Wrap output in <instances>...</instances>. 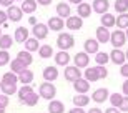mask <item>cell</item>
Here are the masks:
<instances>
[{
	"mask_svg": "<svg viewBox=\"0 0 128 113\" xmlns=\"http://www.w3.org/2000/svg\"><path fill=\"white\" fill-rule=\"evenodd\" d=\"M37 0H24L22 2V12L24 14H35V10H37Z\"/></svg>",
	"mask_w": 128,
	"mask_h": 113,
	"instance_id": "25",
	"label": "cell"
},
{
	"mask_svg": "<svg viewBox=\"0 0 128 113\" xmlns=\"http://www.w3.org/2000/svg\"><path fill=\"white\" fill-rule=\"evenodd\" d=\"M73 88H75L76 93H88L90 92V82L86 78H78V80L73 82Z\"/></svg>",
	"mask_w": 128,
	"mask_h": 113,
	"instance_id": "11",
	"label": "cell"
},
{
	"mask_svg": "<svg viewBox=\"0 0 128 113\" xmlns=\"http://www.w3.org/2000/svg\"><path fill=\"white\" fill-rule=\"evenodd\" d=\"M118 110H120V112H123V113H128V95H125V96H123V100H122Z\"/></svg>",
	"mask_w": 128,
	"mask_h": 113,
	"instance_id": "42",
	"label": "cell"
},
{
	"mask_svg": "<svg viewBox=\"0 0 128 113\" xmlns=\"http://www.w3.org/2000/svg\"><path fill=\"white\" fill-rule=\"evenodd\" d=\"M115 22H116V17H115L113 14H103L102 15V27H106V28H110V27H115Z\"/></svg>",
	"mask_w": 128,
	"mask_h": 113,
	"instance_id": "27",
	"label": "cell"
},
{
	"mask_svg": "<svg viewBox=\"0 0 128 113\" xmlns=\"http://www.w3.org/2000/svg\"><path fill=\"white\" fill-rule=\"evenodd\" d=\"M103 113H122L118 108H115V106H110V108H106V112H103Z\"/></svg>",
	"mask_w": 128,
	"mask_h": 113,
	"instance_id": "49",
	"label": "cell"
},
{
	"mask_svg": "<svg viewBox=\"0 0 128 113\" xmlns=\"http://www.w3.org/2000/svg\"><path fill=\"white\" fill-rule=\"evenodd\" d=\"M83 48H85V52L90 55V53H96L100 52V43L96 42V38H86L85 43H83Z\"/></svg>",
	"mask_w": 128,
	"mask_h": 113,
	"instance_id": "17",
	"label": "cell"
},
{
	"mask_svg": "<svg viewBox=\"0 0 128 113\" xmlns=\"http://www.w3.org/2000/svg\"><path fill=\"white\" fill-rule=\"evenodd\" d=\"M68 113H86V112L83 108H80V106H75V108H72Z\"/></svg>",
	"mask_w": 128,
	"mask_h": 113,
	"instance_id": "48",
	"label": "cell"
},
{
	"mask_svg": "<svg viewBox=\"0 0 128 113\" xmlns=\"http://www.w3.org/2000/svg\"><path fill=\"white\" fill-rule=\"evenodd\" d=\"M108 55H110V60L113 62L115 65H123L125 62H126V58H125V52L122 50V48H113Z\"/></svg>",
	"mask_w": 128,
	"mask_h": 113,
	"instance_id": "9",
	"label": "cell"
},
{
	"mask_svg": "<svg viewBox=\"0 0 128 113\" xmlns=\"http://www.w3.org/2000/svg\"><path fill=\"white\" fill-rule=\"evenodd\" d=\"M95 68H96V72H98L100 80H103V78L108 76V70H106V66H105V65H98V66H95Z\"/></svg>",
	"mask_w": 128,
	"mask_h": 113,
	"instance_id": "41",
	"label": "cell"
},
{
	"mask_svg": "<svg viewBox=\"0 0 128 113\" xmlns=\"http://www.w3.org/2000/svg\"><path fill=\"white\" fill-rule=\"evenodd\" d=\"M8 103H10V100H8V95H5V93H0V105L2 106H8Z\"/></svg>",
	"mask_w": 128,
	"mask_h": 113,
	"instance_id": "43",
	"label": "cell"
},
{
	"mask_svg": "<svg viewBox=\"0 0 128 113\" xmlns=\"http://www.w3.org/2000/svg\"><path fill=\"white\" fill-rule=\"evenodd\" d=\"M110 8V4L108 0H93V4H92V10H95L96 14H106Z\"/></svg>",
	"mask_w": 128,
	"mask_h": 113,
	"instance_id": "13",
	"label": "cell"
},
{
	"mask_svg": "<svg viewBox=\"0 0 128 113\" xmlns=\"http://www.w3.org/2000/svg\"><path fill=\"white\" fill-rule=\"evenodd\" d=\"M0 113H5V106H2V105H0Z\"/></svg>",
	"mask_w": 128,
	"mask_h": 113,
	"instance_id": "54",
	"label": "cell"
},
{
	"mask_svg": "<svg viewBox=\"0 0 128 113\" xmlns=\"http://www.w3.org/2000/svg\"><path fill=\"white\" fill-rule=\"evenodd\" d=\"M38 95H40V98L48 100V102L55 98L57 88H55L53 82H43V83H40V86H38Z\"/></svg>",
	"mask_w": 128,
	"mask_h": 113,
	"instance_id": "1",
	"label": "cell"
},
{
	"mask_svg": "<svg viewBox=\"0 0 128 113\" xmlns=\"http://www.w3.org/2000/svg\"><path fill=\"white\" fill-rule=\"evenodd\" d=\"M122 100H123V95H122V93H112V95H110V103H112V106H115V108H118V106H120Z\"/></svg>",
	"mask_w": 128,
	"mask_h": 113,
	"instance_id": "38",
	"label": "cell"
},
{
	"mask_svg": "<svg viewBox=\"0 0 128 113\" xmlns=\"http://www.w3.org/2000/svg\"><path fill=\"white\" fill-rule=\"evenodd\" d=\"M125 58H126V62H128V50L125 52Z\"/></svg>",
	"mask_w": 128,
	"mask_h": 113,
	"instance_id": "55",
	"label": "cell"
},
{
	"mask_svg": "<svg viewBox=\"0 0 128 113\" xmlns=\"http://www.w3.org/2000/svg\"><path fill=\"white\" fill-rule=\"evenodd\" d=\"M32 32H33V37L37 38V40H43V38H47L48 32H50V28L47 27V24H35L32 27Z\"/></svg>",
	"mask_w": 128,
	"mask_h": 113,
	"instance_id": "4",
	"label": "cell"
},
{
	"mask_svg": "<svg viewBox=\"0 0 128 113\" xmlns=\"http://www.w3.org/2000/svg\"><path fill=\"white\" fill-rule=\"evenodd\" d=\"M110 96V92L106 88H96L93 93H92V100L95 103H105Z\"/></svg>",
	"mask_w": 128,
	"mask_h": 113,
	"instance_id": "10",
	"label": "cell"
},
{
	"mask_svg": "<svg viewBox=\"0 0 128 113\" xmlns=\"http://www.w3.org/2000/svg\"><path fill=\"white\" fill-rule=\"evenodd\" d=\"M15 0H0V5L2 7H10V5H14Z\"/></svg>",
	"mask_w": 128,
	"mask_h": 113,
	"instance_id": "46",
	"label": "cell"
},
{
	"mask_svg": "<svg viewBox=\"0 0 128 113\" xmlns=\"http://www.w3.org/2000/svg\"><path fill=\"white\" fill-rule=\"evenodd\" d=\"M10 63V53L8 50H0V66H5Z\"/></svg>",
	"mask_w": 128,
	"mask_h": 113,
	"instance_id": "39",
	"label": "cell"
},
{
	"mask_svg": "<svg viewBox=\"0 0 128 113\" xmlns=\"http://www.w3.org/2000/svg\"><path fill=\"white\" fill-rule=\"evenodd\" d=\"M110 42L113 45V48H122L126 43V35H125L123 30H113V32L110 33Z\"/></svg>",
	"mask_w": 128,
	"mask_h": 113,
	"instance_id": "3",
	"label": "cell"
},
{
	"mask_svg": "<svg viewBox=\"0 0 128 113\" xmlns=\"http://www.w3.org/2000/svg\"><path fill=\"white\" fill-rule=\"evenodd\" d=\"M38 55L40 58H52L53 56V47L52 45H42V47H38Z\"/></svg>",
	"mask_w": 128,
	"mask_h": 113,
	"instance_id": "29",
	"label": "cell"
},
{
	"mask_svg": "<svg viewBox=\"0 0 128 113\" xmlns=\"http://www.w3.org/2000/svg\"><path fill=\"white\" fill-rule=\"evenodd\" d=\"M48 112L50 113H65V105L60 102V100H50L48 103Z\"/></svg>",
	"mask_w": 128,
	"mask_h": 113,
	"instance_id": "24",
	"label": "cell"
},
{
	"mask_svg": "<svg viewBox=\"0 0 128 113\" xmlns=\"http://www.w3.org/2000/svg\"><path fill=\"white\" fill-rule=\"evenodd\" d=\"M83 0H70V4H75V5H78V4H82Z\"/></svg>",
	"mask_w": 128,
	"mask_h": 113,
	"instance_id": "53",
	"label": "cell"
},
{
	"mask_svg": "<svg viewBox=\"0 0 128 113\" xmlns=\"http://www.w3.org/2000/svg\"><path fill=\"white\" fill-rule=\"evenodd\" d=\"M25 68H27V65H24V63H22L18 58L10 60V72H14V73H17V75H18L20 72H24Z\"/></svg>",
	"mask_w": 128,
	"mask_h": 113,
	"instance_id": "32",
	"label": "cell"
},
{
	"mask_svg": "<svg viewBox=\"0 0 128 113\" xmlns=\"http://www.w3.org/2000/svg\"><path fill=\"white\" fill-rule=\"evenodd\" d=\"M73 63L78 68H86L88 63H90V55L86 52H78L75 56H73Z\"/></svg>",
	"mask_w": 128,
	"mask_h": 113,
	"instance_id": "7",
	"label": "cell"
},
{
	"mask_svg": "<svg viewBox=\"0 0 128 113\" xmlns=\"http://www.w3.org/2000/svg\"><path fill=\"white\" fill-rule=\"evenodd\" d=\"M57 47L60 50H70V48L75 47V38L72 33L66 32H60V35L57 37Z\"/></svg>",
	"mask_w": 128,
	"mask_h": 113,
	"instance_id": "2",
	"label": "cell"
},
{
	"mask_svg": "<svg viewBox=\"0 0 128 113\" xmlns=\"http://www.w3.org/2000/svg\"><path fill=\"white\" fill-rule=\"evenodd\" d=\"M28 38V28L27 27H17L14 33V40H17V43H24Z\"/></svg>",
	"mask_w": 128,
	"mask_h": 113,
	"instance_id": "21",
	"label": "cell"
},
{
	"mask_svg": "<svg viewBox=\"0 0 128 113\" xmlns=\"http://www.w3.org/2000/svg\"><path fill=\"white\" fill-rule=\"evenodd\" d=\"M38 100H40V95L33 92V93H30L28 96H27V98H25L24 102H22V103L27 105V106H35V105L38 103Z\"/></svg>",
	"mask_w": 128,
	"mask_h": 113,
	"instance_id": "36",
	"label": "cell"
},
{
	"mask_svg": "<svg viewBox=\"0 0 128 113\" xmlns=\"http://www.w3.org/2000/svg\"><path fill=\"white\" fill-rule=\"evenodd\" d=\"M76 14L80 18H88L92 15V5L86 4V2H82V4L76 5Z\"/></svg>",
	"mask_w": 128,
	"mask_h": 113,
	"instance_id": "16",
	"label": "cell"
},
{
	"mask_svg": "<svg viewBox=\"0 0 128 113\" xmlns=\"http://www.w3.org/2000/svg\"><path fill=\"white\" fill-rule=\"evenodd\" d=\"M17 76H18V82L22 85H30L33 82V72L28 70V68H25L24 72H20Z\"/></svg>",
	"mask_w": 128,
	"mask_h": 113,
	"instance_id": "23",
	"label": "cell"
},
{
	"mask_svg": "<svg viewBox=\"0 0 128 113\" xmlns=\"http://www.w3.org/2000/svg\"><path fill=\"white\" fill-rule=\"evenodd\" d=\"M2 80L8 82V83H17V82H18V76H17V73H14V72H8V73H4Z\"/></svg>",
	"mask_w": 128,
	"mask_h": 113,
	"instance_id": "40",
	"label": "cell"
},
{
	"mask_svg": "<svg viewBox=\"0 0 128 113\" xmlns=\"http://www.w3.org/2000/svg\"><path fill=\"white\" fill-rule=\"evenodd\" d=\"M86 113H103V112H102V110H100L98 106H96V108H90V110H88Z\"/></svg>",
	"mask_w": 128,
	"mask_h": 113,
	"instance_id": "51",
	"label": "cell"
},
{
	"mask_svg": "<svg viewBox=\"0 0 128 113\" xmlns=\"http://www.w3.org/2000/svg\"><path fill=\"white\" fill-rule=\"evenodd\" d=\"M122 92H123V95H128V78L123 82V85H122Z\"/></svg>",
	"mask_w": 128,
	"mask_h": 113,
	"instance_id": "47",
	"label": "cell"
},
{
	"mask_svg": "<svg viewBox=\"0 0 128 113\" xmlns=\"http://www.w3.org/2000/svg\"><path fill=\"white\" fill-rule=\"evenodd\" d=\"M120 75L128 78V62H125L123 65H120Z\"/></svg>",
	"mask_w": 128,
	"mask_h": 113,
	"instance_id": "44",
	"label": "cell"
},
{
	"mask_svg": "<svg viewBox=\"0 0 128 113\" xmlns=\"http://www.w3.org/2000/svg\"><path fill=\"white\" fill-rule=\"evenodd\" d=\"M30 93H33V88L30 86V85H24L20 90H17V96H18V100L20 102H24L27 96H28Z\"/></svg>",
	"mask_w": 128,
	"mask_h": 113,
	"instance_id": "34",
	"label": "cell"
},
{
	"mask_svg": "<svg viewBox=\"0 0 128 113\" xmlns=\"http://www.w3.org/2000/svg\"><path fill=\"white\" fill-rule=\"evenodd\" d=\"M47 27L53 32H62L63 28H65V18H60V17H50L47 22Z\"/></svg>",
	"mask_w": 128,
	"mask_h": 113,
	"instance_id": "6",
	"label": "cell"
},
{
	"mask_svg": "<svg viewBox=\"0 0 128 113\" xmlns=\"http://www.w3.org/2000/svg\"><path fill=\"white\" fill-rule=\"evenodd\" d=\"M90 96L86 93H78L73 96V105L75 106H80V108H83V106H88V103H90Z\"/></svg>",
	"mask_w": 128,
	"mask_h": 113,
	"instance_id": "20",
	"label": "cell"
},
{
	"mask_svg": "<svg viewBox=\"0 0 128 113\" xmlns=\"http://www.w3.org/2000/svg\"><path fill=\"white\" fill-rule=\"evenodd\" d=\"M85 78L88 82H96V80H100V76H98V72H96V68L95 66H86L85 68Z\"/></svg>",
	"mask_w": 128,
	"mask_h": 113,
	"instance_id": "30",
	"label": "cell"
},
{
	"mask_svg": "<svg viewBox=\"0 0 128 113\" xmlns=\"http://www.w3.org/2000/svg\"><path fill=\"white\" fill-rule=\"evenodd\" d=\"M115 27H118L120 30L128 27V14H118L116 17V22H115Z\"/></svg>",
	"mask_w": 128,
	"mask_h": 113,
	"instance_id": "35",
	"label": "cell"
},
{
	"mask_svg": "<svg viewBox=\"0 0 128 113\" xmlns=\"http://www.w3.org/2000/svg\"><path fill=\"white\" fill-rule=\"evenodd\" d=\"M0 93L5 95H15L17 93V83H8V82H0Z\"/></svg>",
	"mask_w": 128,
	"mask_h": 113,
	"instance_id": "19",
	"label": "cell"
},
{
	"mask_svg": "<svg viewBox=\"0 0 128 113\" xmlns=\"http://www.w3.org/2000/svg\"><path fill=\"white\" fill-rule=\"evenodd\" d=\"M63 75H65V80H68V82H73L75 80H78L82 76V72H80V68L78 66H65V72H63Z\"/></svg>",
	"mask_w": 128,
	"mask_h": 113,
	"instance_id": "8",
	"label": "cell"
},
{
	"mask_svg": "<svg viewBox=\"0 0 128 113\" xmlns=\"http://www.w3.org/2000/svg\"><path fill=\"white\" fill-rule=\"evenodd\" d=\"M0 37H2V28H0Z\"/></svg>",
	"mask_w": 128,
	"mask_h": 113,
	"instance_id": "57",
	"label": "cell"
},
{
	"mask_svg": "<svg viewBox=\"0 0 128 113\" xmlns=\"http://www.w3.org/2000/svg\"><path fill=\"white\" fill-rule=\"evenodd\" d=\"M7 20H8V18H7V14H5L4 10H0V25H5V24H7Z\"/></svg>",
	"mask_w": 128,
	"mask_h": 113,
	"instance_id": "45",
	"label": "cell"
},
{
	"mask_svg": "<svg viewBox=\"0 0 128 113\" xmlns=\"http://www.w3.org/2000/svg\"><path fill=\"white\" fill-rule=\"evenodd\" d=\"M7 18L12 20V22H20L22 20V17H24V12H22V8L20 7H17V5H10V7H7Z\"/></svg>",
	"mask_w": 128,
	"mask_h": 113,
	"instance_id": "5",
	"label": "cell"
},
{
	"mask_svg": "<svg viewBox=\"0 0 128 113\" xmlns=\"http://www.w3.org/2000/svg\"><path fill=\"white\" fill-rule=\"evenodd\" d=\"M55 63L58 66H66L70 63V53L66 50H58L57 55H55Z\"/></svg>",
	"mask_w": 128,
	"mask_h": 113,
	"instance_id": "14",
	"label": "cell"
},
{
	"mask_svg": "<svg viewBox=\"0 0 128 113\" xmlns=\"http://www.w3.org/2000/svg\"><path fill=\"white\" fill-rule=\"evenodd\" d=\"M14 37H10V35H2L0 37V50H8V48H12V45H14Z\"/></svg>",
	"mask_w": 128,
	"mask_h": 113,
	"instance_id": "31",
	"label": "cell"
},
{
	"mask_svg": "<svg viewBox=\"0 0 128 113\" xmlns=\"http://www.w3.org/2000/svg\"><path fill=\"white\" fill-rule=\"evenodd\" d=\"M25 50L27 52H30V53H33V52H37L38 50V47H40V43H38V40L35 37H32V38H27L25 40Z\"/></svg>",
	"mask_w": 128,
	"mask_h": 113,
	"instance_id": "28",
	"label": "cell"
},
{
	"mask_svg": "<svg viewBox=\"0 0 128 113\" xmlns=\"http://www.w3.org/2000/svg\"><path fill=\"white\" fill-rule=\"evenodd\" d=\"M65 27L68 28V30H80L82 27H83V18H80L78 15L76 17H68V18L65 20Z\"/></svg>",
	"mask_w": 128,
	"mask_h": 113,
	"instance_id": "12",
	"label": "cell"
},
{
	"mask_svg": "<svg viewBox=\"0 0 128 113\" xmlns=\"http://www.w3.org/2000/svg\"><path fill=\"white\" fill-rule=\"evenodd\" d=\"M115 12L116 14H126L128 12V0H116L115 2Z\"/></svg>",
	"mask_w": 128,
	"mask_h": 113,
	"instance_id": "37",
	"label": "cell"
},
{
	"mask_svg": "<svg viewBox=\"0 0 128 113\" xmlns=\"http://www.w3.org/2000/svg\"><path fill=\"white\" fill-rule=\"evenodd\" d=\"M70 14H72V10H70V5L66 4V2H60L57 5V15L60 18H68Z\"/></svg>",
	"mask_w": 128,
	"mask_h": 113,
	"instance_id": "22",
	"label": "cell"
},
{
	"mask_svg": "<svg viewBox=\"0 0 128 113\" xmlns=\"http://www.w3.org/2000/svg\"><path fill=\"white\" fill-rule=\"evenodd\" d=\"M108 62H110L108 52H96L95 53V63L96 65H106Z\"/></svg>",
	"mask_w": 128,
	"mask_h": 113,
	"instance_id": "33",
	"label": "cell"
},
{
	"mask_svg": "<svg viewBox=\"0 0 128 113\" xmlns=\"http://www.w3.org/2000/svg\"><path fill=\"white\" fill-rule=\"evenodd\" d=\"M17 2H24V0H17Z\"/></svg>",
	"mask_w": 128,
	"mask_h": 113,
	"instance_id": "58",
	"label": "cell"
},
{
	"mask_svg": "<svg viewBox=\"0 0 128 113\" xmlns=\"http://www.w3.org/2000/svg\"><path fill=\"white\" fill-rule=\"evenodd\" d=\"M125 35H126V40H128V27H126V32H125Z\"/></svg>",
	"mask_w": 128,
	"mask_h": 113,
	"instance_id": "56",
	"label": "cell"
},
{
	"mask_svg": "<svg viewBox=\"0 0 128 113\" xmlns=\"http://www.w3.org/2000/svg\"><path fill=\"white\" fill-rule=\"evenodd\" d=\"M17 58H18L24 65H27V66H30L32 65V62H33V56H32V53L30 52H27V50H20L18 53H17Z\"/></svg>",
	"mask_w": 128,
	"mask_h": 113,
	"instance_id": "26",
	"label": "cell"
},
{
	"mask_svg": "<svg viewBox=\"0 0 128 113\" xmlns=\"http://www.w3.org/2000/svg\"><path fill=\"white\" fill-rule=\"evenodd\" d=\"M28 24L30 25H35V24H37V18H35V17H30V18H28Z\"/></svg>",
	"mask_w": 128,
	"mask_h": 113,
	"instance_id": "52",
	"label": "cell"
},
{
	"mask_svg": "<svg viewBox=\"0 0 128 113\" xmlns=\"http://www.w3.org/2000/svg\"><path fill=\"white\" fill-rule=\"evenodd\" d=\"M96 42L98 43H108L110 42V28H106V27L96 28Z\"/></svg>",
	"mask_w": 128,
	"mask_h": 113,
	"instance_id": "18",
	"label": "cell"
},
{
	"mask_svg": "<svg viewBox=\"0 0 128 113\" xmlns=\"http://www.w3.org/2000/svg\"><path fill=\"white\" fill-rule=\"evenodd\" d=\"M58 78V68L57 66H45L43 68V80L45 82H55Z\"/></svg>",
	"mask_w": 128,
	"mask_h": 113,
	"instance_id": "15",
	"label": "cell"
},
{
	"mask_svg": "<svg viewBox=\"0 0 128 113\" xmlns=\"http://www.w3.org/2000/svg\"><path fill=\"white\" fill-rule=\"evenodd\" d=\"M37 4L38 5H43V7H47V5L52 4V0H37Z\"/></svg>",
	"mask_w": 128,
	"mask_h": 113,
	"instance_id": "50",
	"label": "cell"
}]
</instances>
